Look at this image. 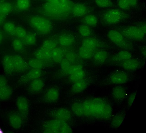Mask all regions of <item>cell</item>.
<instances>
[{"mask_svg": "<svg viewBox=\"0 0 146 133\" xmlns=\"http://www.w3.org/2000/svg\"><path fill=\"white\" fill-rule=\"evenodd\" d=\"M25 30L23 27L18 26L16 27L15 34L19 38L23 39L27 34Z\"/></svg>", "mask_w": 146, "mask_h": 133, "instance_id": "obj_42", "label": "cell"}, {"mask_svg": "<svg viewBox=\"0 0 146 133\" xmlns=\"http://www.w3.org/2000/svg\"><path fill=\"white\" fill-rule=\"evenodd\" d=\"M1 3H0V13H1Z\"/></svg>", "mask_w": 146, "mask_h": 133, "instance_id": "obj_53", "label": "cell"}, {"mask_svg": "<svg viewBox=\"0 0 146 133\" xmlns=\"http://www.w3.org/2000/svg\"><path fill=\"white\" fill-rule=\"evenodd\" d=\"M23 39L24 43L29 46H32L35 44L36 41V38L35 35L32 33H27Z\"/></svg>", "mask_w": 146, "mask_h": 133, "instance_id": "obj_30", "label": "cell"}, {"mask_svg": "<svg viewBox=\"0 0 146 133\" xmlns=\"http://www.w3.org/2000/svg\"><path fill=\"white\" fill-rule=\"evenodd\" d=\"M12 5L10 3L5 2L1 3V13L6 15L11 12L12 10Z\"/></svg>", "mask_w": 146, "mask_h": 133, "instance_id": "obj_37", "label": "cell"}, {"mask_svg": "<svg viewBox=\"0 0 146 133\" xmlns=\"http://www.w3.org/2000/svg\"><path fill=\"white\" fill-rule=\"evenodd\" d=\"M78 31L80 35L84 37L90 36L92 33L90 26L85 24H82L79 26Z\"/></svg>", "mask_w": 146, "mask_h": 133, "instance_id": "obj_32", "label": "cell"}, {"mask_svg": "<svg viewBox=\"0 0 146 133\" xmlns=\"http://www.w3.org/2000/svg\"><path fill=\"white\" fill-rule=\"evenodd\" d=\"M131 7H135L137 5L138 0H127Z\"/></svg>", "mask_w": 146, "mask_h": 133, "instance_id": "obj_50", "label": "cell"}, {"mask_svg": "<svg viewBox=\"0 0 146 133\" xmlns=\"http://www.w3.org/2000/svg\"><path fill=\"white\" fill-rule=\"evenodd\" d=\"M43 81L38 78L34 79L31 83L29 87V90L31 93H37L42 89L44 86Z\"/></svg>", "mask_w": 146, "mask_h": 133, "instance_id": "obj_18", "label": "cell"}, {"mask_svg": "<svg viewBox=\"0 0 146 133\" xmlns=\"http://www.w3.org/2000/svg\"><path fill=\"white\" fill-rule=\"evenodd\" d=\"M16 27L15 24L11 22H7L3 25V28L6 32L11 34H15Z\"/></svg>", "mask_w": 146, "mask_h": 133, "instance_id": "obj_38", "label": "cell"}, {"mask_svg": "<svg viewBox=\"0 0 146 133\" xmlns=\"http://www.w3.org/2000/svg\"><path fill=\"white\" fill-rule=\"evenodd\" d=\"M28 64L33 69H41L44 66L42 61L37 58L29 60L28 61Z\"/></svg>", "mask_w": 146, "mask_h": 133, "instance_id": "obj_34", "label": "cell"}, {"mask_svg": "<svg viewBox=\"0 0 146 133\" xmlns=\"http://www.w3.org/2000/svg\"><path fill=\"white\" fill-rule=\"evenodd\" d=\"M52 51L41 47L35 52V55L36 58L42 61H47L52 58Z\"/></svg>", "mask_w": 146, "mask_h": 133, "instance_id": "obj_17", "label": "cell"}, {"mask_svg": "<svg viewBox=\"0 0 146 133\" xmlns=\"http://www.w3.org/2000/svg\"><path fill=\"white\" fill-rule=\"evenodd\" d=\"M110 39L116 45L126 50H130L132 48L131 43L119 31L111 30L108 33Z\"/></svg>", "mask_w": 146, "mask_h": 133, "instance_id": "obj_7", "label": "cell"}, {"mask_svg": "<svg viewBox=\"0 0 146 133\" xmlns=\"http://www.w3.org/2000/svg\"><path fill=\"white\" fill-rule=\"evenodd\" d=\"M110 80L114 84H121L126 82L128 80L127 74L123 71H117L112 73L110 76Z\"/></svg>", "mask_w": 146, "mask_h": 133, "instance_id": "obj_13", "label": "cell"}, {"mask_svg": "<svg viewBox=\"0 0 146 133\" xmlns=\"http://www.w3.org/2000/svg\"><path fill=\"white\" fill-rule=\"evenodd\" d=\"M51 116L54 119L66 122L70 121L71 118L70 112L65 108H60L54 110L51 113Z\"/></svg>", "mask_w": 146, "mask_h": 133, "instance_id": "obj_9", "label": "cell"}, {"mask_svg": "<svg viewBox=\"0 0 146 133\" xmlns=\"http://www.w3.org/2000/svg\"><path fill=\"white\" fill-rule=\"evenodd\" d=\"M30 5V0H17L16 6L17 8L21 11L28 9Z\"/></svg>", "mask_w": 146, "mask_h": 133, "instance_id": "obj_33", "label": "cell"}, {"mask_svg": "<svg viewBox=\"0 0 146 133\" xmlns=\"http://www.w3.org/2000/svg\"><path fill=\"white\" fill-rule=\"evenodd\" d=\"M86 87V83L83 79L74 83L71 91L73 93L78 94L85 90Z\"/></svg>", "mask_w": 146, "mask_h": 133, "instance_id": "obj_22", "label": "cell"}, {"mask_svg": "<svg viewBox=\"0 0 146 133\" xmlns=\"http://www.w3.org/2000/svg\"><path fill=\"white\" fill-rule=\"evenodd\" d=\"M107 52L104 51L100 50L96 53L94 55V59L95 62L98 64L103 63L108 57Z\"/></svg>", "mask_w": 146, "mask_h": 133, "instance_id": "obj_25", "label": "cell"}, {"mask_svg": "<svg viewBox=\"0 0 146 133\" xmlns=\"http://www.w3.org/2000/svg\"><path fill=\"white\" fill-rule=\"evenodd\" d=\"M57 46V44L55 41L52 39H48L43 42L41 47L52 51Z\"/></svg>", "mask_w": 146, "mask_h": 133, "instance_id": "obj_35", "label": "cell"}, {"mask_svg": "<svg viewBox=\"0 0 146 133\" xmlns=\"http://www.w3.org/2000/svg\"><path fill=\"white\" fill-rule=\"evenodd\" d=\"M60 63L62 71L64 73L68 74V71L72 65L71 63L66 58L63 59Z\"/></svg>", "mask_w": 146, "mask_h": 133, "instance_id": "obj_40", "label": "cell"}, {"mask_svg": "<svg viewBox=\"0 0 146 133\" xmlns=\"http://www.w3.org/2000/svg\"><path fill=\"white\" fill-rule=\"evenodd\" d=\"M40 69H33L30 70L26 74L22 76L20 79L21 83H26L31 80H34L39 78L42 74Z\"/></svg>", "mask_w": 146, "mask_h": 133, "instance_id": "obj_15", "label": "cell"}, {"mask_svg": "<svg viewBox=\"0 0 146 133\" xmlns=\"http://www.w3.org/2000/svg\"><path fill=\"white\" fill-rule=\"evenodd\" d=\"M96 4L99 7L107 8L112 6L113 3L111 0H94Z\"/></svg>", "mask_w": 146, "mask_h": 133, "instance_id": "obj_39", "label": "cell"}, {"mask_svg": "<svg viewBox=\"0 0 146 133\" xmlns=\"http://www.w3.org/2000/svg\"><path fill=\"white\" fill-rule=\"evenodd\" d=\"M121 66L125 69L127 71H133L138 68L140 63L137 60L131 58L121 62Z\"/></svg>", "mask_w": 146, "mask_h": 133, "instance_id": "obj_16", "label": "cell"}, {"mask_svg": "<svg viewBox=\"0 0 146 133\" xmlns=\"http://www.w3.org/2000/svg\"><path fill=\"white\" fill-rule=\"evenodd\" d=\"M82 46L94 52L97 46V43L95 39L88 38L83 40Z\"/></svg>", "mask_w": 146, "mask_h": 133, "instance_id": "obj_24", "label": "cell"}, {"mask_svg": "<svg viewBox=\"0 0 146 133\" xmlns=\"http://www.w3.org/2000/svg\"><path fill=\"white\" fill-rule=\"evenodd\" d=\"M136 95V93H133L130 96L128 99V103L129 106H131L132 104L135 99Z\"/></svg>", "mask_w": 146, "mask_h": 133, "instance_id": "obj_49", "label": "cell"}, {"mask_svg": "<svg viewBox=\"0 0 146 133\" xmlns=\"http://www.w3.org/2000/svg\"><path fill=\"white\" fill-rule=\"evenodd\" d=\"M117 3L118 7L122 9L128 10L131 7L127 0H118Z\"/></svg>", "mask_w": 146, "mask_h": 133, "instance_id": "obj_43", "label": "cell"}, {"mask_svg": "<svg viewBox=\"0 0 146 133\" xmlns=\"http://www.w3.org/2000/svg\"><path fill=\"white\" fill-rule=\"evenodd\" d=\"M78 54L80 57L84 59H88L93 55V52L82 46L79 49Z\"/></svg>", "mask_w": 146, "mask_h": 133, "instance_id": "obj_28", "label": "cell"}, {"mask_svg": "<svg viewBox=\"0 0 146 133\" xmlns=\"http://www.w3.org/2000/svg\"><path fill=\"white\" fill-rule=\"evenodd\" d=\"M120 33L127 39L141 40L143 39L145 35L146 25L129 26L123 29Z\"/></svg>", "mask_w": 146, "mask_h": 133, "instance_id": "obj_5", "label": "cell"}, {"mask_svg": "<svg viewBox=\"0 0 146 133\" xmlns=\"http://www.w3.org/2000/svg\"><path fill=\"white\" fill-rule=\"evenodd\" d=\"M63 51L59 47H56L52 51V59L56 63H60L63 59Z\"/></svg>", "mask_w": 146, "mask_h": 133, "instance_id": "obj_26", "label": "cell"}, {"mask_svg": "<svg viewBox=\"0 0 146 133\" xmlns=\"http://www.w3.org/2000/svg\"><path fill=\"white\" fill-rule=\"evenodd\" d=\"M13 57L15 71L23 72L27 69L28 64L21 56L15 55L13 56Z\"/></svg>", "mask_w": 146, "mask_h": 133, "instance_id": "obj_14", "label": "cell"}, {"mask_svg": "<svg viewBox=\"0 0 146 133\" xmlns=\"http://www.w3.org/2000/svg\"><path fill=\"white\" fill-rule=\"evenodd\" d=\"M3 38V36L2 33L0 32V44L2 41Z\"/></svg>", "mask_w": 146, "mask_h": 133, "instance_id": "obj_52", "label": "cell"}, {"mask_svg": "<svg viewBox=\"0 0 146 133\" xmlns=\"http://www.w3.org/2000/svg\"><path fill=\"white\" fill-rule=\"evenodd\" d=\"M74 41V37L71 35L68 34H62L58 38L59 44L64 46H68L72 45Z\"/></svg>", "mask_w": 146, "mask_h": 133, "instance_id": "obj_21", "label": "cell"}, {"mask_svg": "<svg viewBox=\"0 0 146 133\" xmlns=\"http://www.w3.org/2000/svg\"><path fill=\"white\" fill-rule=\"evenodd\" d=\"M47 2L53 4H58L64 3L68 0H47Z\"/></svg>", "mask_w": 146, "mask_h": 133, "instance_id": "obj_48", "label": "cell"}, {"mask_svg": "<svg viewBox=\"0 0 146 133\" xmlns=\"http://www.w3.org/2000/svg\"><path fill=\"white\" fill-rule=\"evenodd\" d=\"M10 125L14 129H19L23 124V117L19 112L16 111L10 112L8 115Z\"/></svg>", "mask_w": 146, "mask_h": 133, "instance_id": "obj_10", "label": "cell"}, {"mask_svg": "<svg viewBox=\"0 0 146 133\" xmlns=\"http://www.w3.org/2000/svg\"><path fill=\"white\" fill-rule=\"evenodd\" d=\"M85 75L84 71L82 69L70 75L69 78L70 80L74 83L83 79Z\"/></svg>", "mask_w": 146, "mask_h": 133, "instance_id": "obj_31", "label": "cell"}, {"mask_svg": "<svg viewBox=\"0 0 146 133\" xmlns=\"http://www.w3.org/2000/svg\"><path fill=\"white\" fill-rule=\"evenodd\" d=\"M72 130L67 122L54 119L47 121L45 124L44 133H72Z\"/></svg>", "mask_w": 146, "mask_h": 133, "instance_id": "obj_3", "label": "cell"}, {"mask_svg": "<svg viewBox=\"0 0 146 133\" xmlns=\"http://www.w3.org/2000/svg\"><path fill=\"white\" fill-rule=\"evenodd\" d=\"M73 3L68 0L63 3L53 4L48 2L44 3L41 9L44 15L56 19H64L71 13Z\"/></svg>", "mask_w": 146, "mask_h": 133, "instance_id": "obj_2", "label": "cell"}, {"mask_svg": "<svg viewBox=\"0 0 146 133\" xmlns=\"http://www.w3.org/2000/svg\"><path fill=\"white\" fill-rule=\"evenodd\" d=\"M88 9L85 5L81 3H77L73 5L71 13L77 17H82L88 12Z\"/></svg>", "mask_w": 146, "mask_h": 133, "instance_id": "obj_19", "label": "cell"}, {"mask_svg": "<svg viewBox=\"0 0 146 133\" xmlns=\"http://www.w3.org/2000/svg\"><path fill=\"white\" fill-rule=\"evenodd\" d=\"M83 21L85 24L92 27L96 26L98 22L96 17L92 14L89 15L85 16L84 18Z\"/></svg>", "mask_w": 146, "mask_h": 133, "instance_id": "obj_27", "label": "cell"}, {"mask_svg": "<svg viewBox=\"0 0 146 133\" xmlns=\"http://www.w3.org/2000/svg\"><path fill=\"white\" fill-rule=\"evenodd\" d=\"M5 15L0 13V25L3 23L5 20Z\"/></svg>", "mask_w": 146, "mask_h": 133, "instance_id": "obj_51", "label": "cell"}, {"mask_svg": "<svg viewBox=\"0 0 146 133\" xmlns=\"http://www.w3.org/2000/svg\"><path fill=\"white\" fill-rule=\"evenodd\" d=\"M132 56L131 53L127 50H122L113 56L111 59L114 62H121L131 58Z\"/></svg>", "mask_w": 146, "mask_h": 133, "instance_id": "obj_20", "label": "cell"}, {"mask_svg": "<svg viewBox=\"0 0 146 133\" xmlns=\"http://www.w3.org/2000/svg\"><path fill=\"white\" fill-rule=\"evenodd\" d=\"M12 45L14 49L17 51H20L23 48V42L18 39L16 38L13 40Z\"/></svg>", "mask_w": 146, "mask_h": 133, "instance_id": "obj_41", "label": "cell"}, {"mask_svg": "<svg viewBox=\"0 0 146 133\" xmlns=\"http://www.w3.org/2000/svg\"><path fill=\"white\" fill-rule=\"evenodd\" d=\"M7 80L3 75H0V88L7 85Z\"/></svg>", "mask_w": 146, "mask_h": 133, "instance_id": "obj_47", "label": "cell"}, {"mask_svg": "<svg viewBox=\"0 0 146 133\" xmlns=\"http://www.w3.org/2000/svg\"><path fill=\"white\" fill-rule=\"evenodd\" d=\"M41 0L45 1V0Z\"/></svg>", "mask_w": 146, "mask_h": 133, "instance_id": "obj_54", "label": "cell"}, {"mask_svg": "<svg viewBox=\"0 0 146 133\" xmlns=\"http://www.w3.org/2000/svg\"><path fill=\"white\" fill-rule=\"evenodd\" d=\"M128 15L116 9H112L106 11L103 15V22L107 25L117 23L127 18Z\"/></svg>", "mask_w": 146, "mask_h": 133, "instance_id": "obj_6", "label": "cell"}, {"mask_svg": "<svg viewBox=\"0 0 146 133\" xmlns=\"http://www.w3.org/2000/svg\"><path fill=\"white\" fill-rule=\"evenodd\" d=\"M83 69L82 66L80 64L71 65L68 73V75H71L80 70Z\"/></svg>", "mask_w": 146, "mask_h": 133, "instance_id": "obj_45", "label": "cell"}, {"mask_svg": "<svg viewBox=\"0 0 146 133\" xmlns=\"http://www.w3.org/2000/svg\"><path fill=\"white\" fill-rule=\"evenodd\" d=\"M71 110L73 113L78 116H83V112L82 103L76 102L73 103L71 107Z\"/></svg>", "mask_w": 146, "mask_h": 133, "instance_id": "obj_29", "label": "cell"}, {"mask_svg": "<svg viewBox=\"0 0 146 133\" xmlns=\"http://www.w3.org/2000/svg\"><path fill=\"white\" fill-rule=\"evenodd\" d=\"M83 116L105 119L110 116L112 110L110 106L102 99L94 98L82 103Z\"/></svg>", "mask_w": 146, "mask_h": 133, "instance_id": "obj_1", "label": "cell"}, {"mask_svg": "<svg viewBox=\"0 0 146 133\" xmlns=\"http://www.w3.org/2000/svg\"><path fill=\"white\" fill-rule=\"evenodd\" d=\"M66 59L70 63L74 62L76 59L75 54L73 52H69L67 53L66 55Z\"/></svg>", "mask_w": 146, "mask_h": 133, "instance_id": "obj_46", "label": "cell"}, {"mask_svg": "<svg viewBox=\"0 0 146 133\" xmlns=\"http://www.w3.org/2000/svg\"><path fill=\"white\" fill-rule=\"evenodd\" d=\"M16 102L19 112L23 118L26 117L29 109V104L27 99L25 97L20 96L17 98Z\"/></svg>", "mask_w": 146, "mask_h": 133, "instance_id": "obj_8", "label": "cell"}, {"mask_svg": "<svg viewBox=\"0 0 146 133\" xmlns=\"http://www.w3.org/2000/svg\"><path fill=\"white\" fill-rule=\"evenodd\" d=\"M113 95L115 98L117 99L120 100L124 98L125 96V93L123 88L117 87L113 89Z\"/></svg>", "mask_w": 146, "mask_h": 133, "instance_id": "obj_36", "label": "cell"}, {"mask_svg": "<svg viewBox=\"0 0 146 133\" xmlns=\"http://www.w3.org/2000/svg\"><path fill=\"white\" fill-rule=\"evenodd\" d=\"M2 64L4 71L7 74H11L15 71L13 56H5L3 59Z\"/></svg>", "mask_w": 146, "mask_h": 133, "instance_id": "obj_11", "label": "cell"}, {"mask_svg": "<svg viewBox=\"0 0 146 133\" xmlns=\"http://www.w3.org/2000/svg\"><path fill=\"white\" fill-rule=\"evenodd\" d=\"M123 120V116L122 115H118L116 116L112 121V125L115 127H118L121 124Z\"/></svg>", "mask_w": 146, "mask_h": 133, "instance_id": "obj_44", "label": "cell"}, {"mask_svg": "<svg viewBox=\"0 0 146 133\" xmlns=\"http://www.w3.org/2000/svg\"><path fill=\"white\" fill-rule=\"evenodd\" d=\"M59 93L55 88L52 87L48 89L45 92L43 96L44 101L47 103H53L59 99Z\"/></svg>", "mask_w": 146, "mask_h": 133, "instance_id": "obj_12", "label": "cell"}, {"mask_svg": "<svg viewBox=\"0 0 146 133\" xmlns=\"http://www.w3.org/2000/svg\"><path fill=\"white\" fill-rule=\"evenodd\" d=\"M29 23L35 29L42 34H48L52 29L50 21L44 17L38 16H33L30 19Z\"/></svg>", "mask_w": 146, "mask_h": 133, "instance_id": "obj_4", "label": "cell"}, {"mask_svg": "<svg viewBox=\"0 0 146 133\" xmlns=\"http://www.w3.org/2000/svg\"><path fill=\"white\" fill-rule=\"evenodd\" d=\"M12 92L11 87L7 85L0 88V100L5 101L8 99Z\"/></svg>", "mask_w": 146, "mask_h": 133, "instance_id": "obj_23", "label": "cell"}]
</instances>
